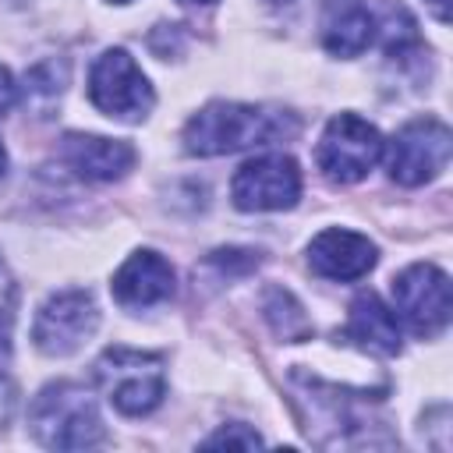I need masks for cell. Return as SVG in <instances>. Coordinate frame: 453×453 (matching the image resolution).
I'll return each instance as SVG.
<instances>
[{"label":"cell","instance_id":"6da1fadb","mask_svg":"<svg viewBox=\"0 0 453 453\" xmlns=\"http://www.w3.org/2000/svg\"><path fill=\"white\" fill-rule=\"evenodd\" d=\"M297 131L301 124L287 110L216 99L184 124V152L188 156H226V152L294 138Z\"/></svg>","mask_w":453,"mask_h":453},{"label":"cell","instance_id":"7a4b0ae2","mask_svg":"<svg viewBox=\"0 0 453 453\" xmlns=\"http://www.w3.org/2000/svg\"><path fill=\"white\" fill-rule=\"evenodd\" d=\"M32 435L50 449H88L106 439L96 400L78 382H50L28 407Z\"/></svg>","mask_w":453,"mask_h":453},{"label":"cell","instance_id":"3957f363","mask_svg":"<svg viewBox=\"0 0 453 453\" xmlns=\"http://www.w3.org/2000/svg\"><path fill=\"white\" fill-rule=\"evenodd\" d=\"M92 379L106 393V400L127 418L156 411L166 396V368L163 357L152 350L106 347L92 365Z\"/></svg>","mask_w":453,"mask_h":453},{"label":"cell","instance_id":"277c9868","mask_svg":"<svg viewBox=\"0 0 453 453\" xmlns=\"http://www.w3.org/2000/svg\"><path fill=\"white\" fill-rule=\"evenodd\" d=\"M382 152H386V142L375 124L361 120L357 113H336L322 131L315 163L329 180L354 184L368 177V170L382 159Z\"/></svg>","mask_w":453,"mask_h":453},{"label":"cell","instance_id":"5b68a950","mask_svg":"<svg viewBox=\"0 0 453 453\" xmlns=\"http://www.w3.org/2000/svg\"><path fill=\"white\" fill-rule=\"evenodd\" d=\"M88 99L106 117L142 120L152 110L156 92L127 50H106L88 71Z\"/></svg>","mask_w":453,"mask_h":453},{"label":"cell","instance_id":"8992f818","mask_svg":"<svg viewBox=\"0 0 453 453\" xmlns=\"http://www.w3.org/2000/svg\"><path fill=\"white\" fill-rule=\"evenodd\" d=\"M449 276L432 262H414L393 280V311L411 326V333L432 340L449 326Z\"/></svg>","mask_w":453,"mask_h":453},{"label":"cell","instance_id":"52a82bcc","mask_svg":"<svg viewBox=\"0 0 453 453\" xmlns=\"http://www.w3.org/2000/svg\"><path fill=\"white\" fill-rule=\"evenodd\" d=\"M453 152V134L442 120L435 117H418L411 124H403L393 142H389V177L396 184H425L432 177H439L449 163Z\"/></svg>","mask_w":453,"mask_h":453},{"label":"cell","instance_id":"ba28073f","mask_svg":"<svg viewBox=\"0 0 453 453\" xmlns=\"http://www.w3.org/2000/svg\"><path fill=\"white\" fill-rule=\"evenodd\" d=\"M301 195V170L283 152H265L237 166L230 180V198L241 212H280Z\"/></svg>","mask_w":453,"mask_h":453},{"label":"cell","instance_id":"9c48e42d","mask_svg":"<svg viewBox=\"0 0 453 453\" xmlns=\"http://www.w3.org/2000/svg\"><path fill=\"white\" fill-rule=\"evenodd\" d=\"M99 326V308L88 290H57L42 301L32 322V343L50 357L74 354Z\"/></svg>","mask_w":453,"mask_h":453},{"label":"cell","instance_id":"30bf717a","mask_svg":"<svg viewBox=\"0 0 453 453\" xmlns=\"http://www.w3.org/2000/svg\"><path fill=\"white\" fill-rule=\"evenodd\" d=\"M379 251L365 234L343 230V226H329L322 230L311 244H308V265L326 276V280H361L372 265H375Z\"/></svg>","mask_w":453,"mask_h":453},{"label":"cell","instance_id":"8fae6325","mask_svg":"<svg viewBox=\"0 0 453 453\" xmlns=\"http://www.w3.org/2000/svg\"><path fill=\"white\" fill-rule=\"evenodd\" d=\"M60 163L74 170L85 180H117L134 166V149L120 138H103V134H64L57 149Z\"/></svg>","mask_w":453,"mask_h":453},{"label":"cell","instance_id":"7c38bea8","mask_svg":"<svg viewBox=\"0 0 453 453\" xmlns=\"http://www.w3.org/2000/svg\"><path fill=\"white\" fill-rule=\"evenodd\" d=\"M110 290L120 308H152L173 294V265L159 251H134L113 273Z\"/></svg>","mask_w":453,"mask_h":453},{"label":"cell","instance_id":"4fadbf2b","mask_svg":"<svg viewBox=\"0 0 453 453\" xmlns=\"http://www.w3.org/2000/svg\"><path fill=\"white\" fill-rule=\"evenodd\" d=\"M340 336L365 350H375V354H400V347H403L396 311L389 304H382V297L372 290H365L350 301V319Z\"/></svg>","mask_w":453,"mask_h":453},{"label":"cell","instance_id":"5bb4252c","mask_svg":"<svg viewBox=\"0 0 453 453\" xmlns=\"http://www.w3.org/2000/svg\"><path fill=\"white\" fill-rule=\"evenodd\" d=\"M379 32L375 11H368L361 0H329L326 25H322V46L333 57H357L372 46Z\"/></svg>","mask_w":453,"mask_h":453},{"label":"cell","instance_id":"9a60e30c","mask_svg":"<svg viewBox=\"0 0 453 453\" xmlns=\"http://www.w3.org/2000/svg\"><path fill=\"white\" fill-rule=\"evenodd\" d=\"M262 311H265L269 326L276 329V336H283V340H308V336H311V322H308L304 308L290 297V290L269 287Z\"/></svg>","mask_w":453,"mask_h":453},{"label":"cell","instance_id":"2e32d148","mask_svg":"<svg viewBox=\"0 0 453 453\" xmlns=\"http://www.w3.org/2000/svg\"><path fill=\"white\" fill-rule=\"evenodd\" d=\"M202 446H241V449H255V446H262V435L255 428H248V425H223Z\"/></svg>","mask_w":453,"mask_h":453},{"label":"cell","instance_id":"e0dca14e","mask_svg":"<svg viewBox=\"0 0 453 453\" xmlns=\"http://www.w3.org/2000/svg\"><path fill=\"white\" fill-rule=\"evenodd\" d=\"M11 315H14V283L0 262V326H11Z\"/></svg>","mask_w":453,"mask_h":453},{"label":"cell","instance_id":"ac0fdd59","mask_svg":"<svg viewBox=\"0 0 453 453\" xmlns=\"http://www.w3.org/2000/svg\"><path fill=\"white\" fill-rule=\"evenodd\" d=\"M14 99H18V85H14L11 71H7V67H0V117L14 106Z\"/></svg>","mask_w":453,"mask_h":453},{"label":"cell","instance_id":"d6986e66","mask_svg":"<svg viewBox=\"0 0 453 453\" xmlns=\"http://www.w3.org/2000/svg\"><path fill=\"white\" fill-rule=\"evenodd\" d=\"M11 361V326H0V375L7 372Z\"/></svg>","mask_w":453,"mask_h":453},{"label":"cell","instance_id":"ffe728a7","mask_svg":"<svg viewBox=\"0 0 453 453\" xmlns=\"http://www.w3.org/2000/svg\"><path fill=\"white\" fill-rule=\"evenodd\" d=\"M11 403H14V389H11V386L4 382V375H0V421H7Z\"/></svg>","mask_w":453,"mask_h":453},{"label":"cell","instance_id":"44dd1931","mask_svg":"<svg viewBox=\"0 0 453 453\" xmlns=\"http://www.w3.org/2000/svg\"><path fill=\"white\" fill-rule=\"evenodd\" d=\"M446 4H449V0H428V7H432V14H435V18L442 21V25L449 21V7H446Z\"/></svg>","mask_w":453,"mask_h":453},{"label":"cell","instance_id":"7402d4cb","mask_svg":"<svg viewBox=\"0 0 453 453\" xmlns=\"http://www.w3.org/2000/svg\"><path fill=\"white\" fill-rule=\"evenodd\" d=\"M265 4H269V7H294L297 0H265Z\"/></svg>","mask_w":453,"mask_h":453},{"label":"cell","instance_id":"603a6c76","mask_svg":"<svg viewBox=\"0 0 453 453\" xmlns=\"http://www.w3.org/2000/svg\"><path fill=\"white\" fill-rule=\"evenodd\" d=\"M4 170H7V152H4V145H0V177H4Z\"/></svg>","mask_w":453,"mask_h":453},{"label":"cell","instance_id":"cb8c5ba5","mask_svg":"<svg viewBox=\"0 0 453 453\" xmlns=\"http://www.w3.org/2000/svg\"><path fill=\"white\" fill-rule=\"evenodd\" d=\"M180 4H212V0H180Z\"/></svg>","mask_w":453,"mask_h":453},{"label":"cell","instance_id":"d4e9b609","mask_svg":"<svg viewBox=\"0 0 453 453\" xmlns=\"http://www.w3.org/2000/svg\"><path fill=\"white\" fill-rule=\"evenodd\" d=\"M113 4H127V0H113Z\"/></svg>","mask_w":453,"mask_h":453}]
</instances>
